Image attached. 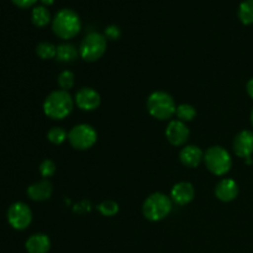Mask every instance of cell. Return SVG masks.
Returning a JSON list of instances; mask_svg holds the SVG:
<instances>
[{
  "label": "cell",
  "instance_id": "obj_1",
  "mask_svg": "<svg viewBox=\"0 0 253 253\" xmlns=\"http://www.w3.org/2000/svg\"><path fill=\"white\" fill-rule=\"evenodd\" d=\"M82 29V21L79 15L72 9H62L54 15L52 21V30L54 35L62 40H69L76 37Z\"/></svg>",
  "mask_w": 253,
  "mask_h": 253
},
{
  "label": "cell",
  "instance_id": "obj_2",
  "mask_svg": "<svg viewBox=\"0 0 253 253\" xmlns=\"http://www.w3.org/2000/svg\"><path fill=\"white\" fill-rule=\"evenodd\" d=\"M74 100L66 90H54L44 99L43 111L53 120H63L73 110Z\"/></svg>",
  "mask_w": 253,
  "mask_h": 253
},
{
  "label": "cell",
  "instance_id": "obj_3",
  "mask_svg": "<svg viewBox=\"0 0 253 253\" xmlns=\"http://www.w3.org/2000/svg\"><path fill=\"white\" fill-rule=\"evenodd\" d=\"M173 202L163 193H153L145 200L142 207L143 215L150 221H161L172 211Z\"/></svg>",
  "mask_w": 253,
  "mask_h": 253
},
{
  "label": "cell",
  "instance_id": "obj_4",
  "mask_svg": "<svg viewBox=\"0 0 253 253\" xmlns=\"http://www.w3.org/2000/svg\"><path fill=\"white\" fill-rule=\"evenodd\" d=\"M147 110L157 120H168L175 114L174 99L166 91H153L147 99Z\"/></svg>",
  "mask_w": 253,
  "mask_h": 253
},
{
  "label": "cell",
  "instance_id": "obj_5",
  "mask_svg": "<svg viewBox=\"0 0 253 253\" xmlns=\"http://www.w3.org/2000/svg\"><path fill=\"white\" fill-rule=\"evenodd\" d=\"M106 51V37L99 32L86 35L79 46V56L86 62H95L104 56Z\"/></svg>",
  "mask_w": 253,
  "mask_h": 253
},
{
  "label": "cell",
  "instance_id": "obj_6",
  "mask_svg": "<svg viewBox=\"0 0 253 253\" xmlns=\"http://www.w3.org/2000/svg\"><path fill=\"white\" fill-rule=\"evenodd\" d=\"M204 162L208 169L215 175L226 174L232 166L231 156L221 146L210 147L204 153Z\"/></svg>",
  "mask_w": 253,
  "mask_h": 253
},
{
  "label": "cell",
  "instance_id": "obj_7",
  "mask_svg": "<svg viewBox=\"0 0 253 253\" xmlns=\"http://www.w3.org/2000/svg\"><path fill=\"white\" fill-rule=\"evenodd\" d=\"M96 140H98V133L95 128L88 124L76 125L68 133L69 143L76 150H89L95 145Z\"/></svg>",
  "mask_w": 253,
  "mask_h": 253
},
{
  "label": "cell",
  "instance_id": "obj_8",
  "mask_svg": "<svg viewBox=\"0 0 253 253\" xmlns=\"http://www.w3.org/2000/svg\"><path fill=\"white\" fill-rule=\"evenodd\" d=\"M7 221L15 230H25L32 221V211L25 203H14L7 210Z\"/></svg>",
  "mask_w": 253,
  "mask_h": 253
},
{
  "label": "cell",
  "instance_id": "obj_9",
  "mask_svg": "<svg viewBox=\"0 0 253 253\" xmlns=\"http://www.w3.org/2000/svg\"><path fill=\"white\" fill-rule=\"evenodd\" d=\"M100 94L95 89L89 88V86L79 89L76 94V98H74V104L84 111H93L98 109L100 105Z\"/></svg>",
  "mask_w": 253,
  "mask_h": 253
},
{
  "label": "cell",
  "instance_id": "obj_10",
  "mask_svg": "<svg viewBox=\"0 0 253 253\" xmlns=\"http://www.w3.org/2000/svg\"><path fill=\"white\" fill-rule=\"evenodd\" d=\"M190 135L189 128L183 121L173 120L168 124L166 128V137L168 142L173 146H183L188 141Z\"/></svg>",
  "mask_w": 253,
  "mask_h": 253
},
{
  "label": "cell",
  "instance_id": "obj_11",
  "mask_svg": "<svg viewBox=\"0 0 253 253\" xmlns=\"http://www.w3.org/2000/svg\"><path fill=\"white\" fill-rule=\"evenodd\" d=\"M195 190L192 183L179 182L173 185L170 190V199L178 205H187L194 199Z\"/></svg>",
  "mask_w": 253,
  "mask_h": 253
},
{
  "label": "cell",
  "instance_id": "obj_12",
  "mask_svg": "<svg viewBox=\"0 0 253 253\" xmlns=\"http://www.w3.org/2000/svg\"><path fill=\"white\" fill-rule=\"evenodd\" d=\"M234 151L239 157L251 158L253 153V132L249 130H244L235 137Z\"/></svg>",
  "mask_w": 253,
  "mask_h": 253
},
{
  "label": "cell",
  "instance_id": "obj_13",
  "mask_svg": "<svg viewBox=\"0 0 253 253\" xmlns=\"http://www.w3.org/2000/svg\"><path fill=\"white\" fill-rule=\"evenodd\" d=\"M215 195L221 202H232L239 195V185L234 179L225 178L217 183L216 188H215Z\"/></svg>",
  "mask_w": 253,
  "mask_h": 253
},
{
  "label": "cell",
  "instance_id": "obj_14",
  "mask_svg": "<svg viewBox=\"0 0 253 253\" xmlns=\"http://www.w3.org/2000/svg\"><path fill=\"white\" fill-rule=\"evenodd\" d=\"M52 193H53V185L47 179L34 183L27 188V195L30 199L35 202H44L49 199L52 197Z\"/></svg>",
  "mask_w": 253,
  "mask_h": 253
},
{
  "label": "cell",
  "instance_id": "obj_15",
  "mask_svg": "<svg viewBox=\"0 0 253 253\" xmlns=\"http://www.w3.org/2000/svg\"><path fill=\"white\" fill-rule=\"evenodd\" d=\"M180 162L185 166V167L189 168H195L202 163V161L204 160V153L200 150L198 146L190 145L185 146L182 148L179 153Z\"/></svg>",
  "mask_w": 253,
  "mask_h": 253
},
{
  "label": "cell",
  "instance_id": "obj_16",
  "mask_svg": "<svg viewBox=\"0 0 253 253\" xmlns=\"http://www.w3.org/2000/svg\"><path fill=\"white\" fill-rule=\"evenodd\" d=\"M25 246L29 253H47L51 249V240L44 234H35L27 239Z\"/></svg>",
  "mask_w": 253,
  "mask_h": 253
},
{
  "label": "cell",
  "instance_id": "obj_17",
  "mask_svg": "<svg viewBox=\"0 0 253 253\" xmlns=\"http://www.w3.org/2000/svg\"><path fill=\"white\" fill-rule=\"evenodd\" d=\"M79 56V49L72 43H62L57 47L56 59L62 63H71Z\"/></svg>",
  "mask_w": 253,
  "mask_h": 253
},
{
  "label": "cell",
  "instance_id": "obj_18",
  "mask_svg": "<svg viewBox=\"0 0 253 253\" xmlns=\"http://www.w3.org/2000/svg\"><path fill=\"white\" fill-rule=\"evenodd\" d=\"M31 21L35 26L44 27L51 21V14L43 5H37L31 11Z\"/></svg>",
  "mask_w": 253,
  "mask_h": 253
},
{
  "label": "cell",
  "instance_id": "obj_19",
  "mask_svg": "<svg viewBox=\"0 0 253 253\" xmlns=\"http://www.w3.org/2000/svg\"><path fill=\"white\" fill-rule=\"evenodd\" d=\"M239 19L242 24H253V0H245L239 6Z\"/></svg>",
  "mask_w": 253,
  "mask_h": 253
},
{
  "label": "cell",
  "instance_id": "obj_20",
  "mask_svg": "<svg viewBox=\"0 0 253 253\" xmlns=\"http://www.w3.org/2000/svg\"><path fill=\"white\" fill-rule=\"evenodd\" d=\"M36 53L41 59L56 58L57 47L51 42H41V43L37 44Z\"/></svg>",
  "mask_w": 253,
  "mask_h": 253
},
{
  "label": "cell",
  "instance_id": "obj_21",
  "mask_svg": "<svg viewBox=\"0 0 253 253\" xmlns=\"http://www.w3.org/2000/svg\"><path fill=\"white\" fill-rule=\"evenodd\" d=\"M175 115H177L178 120L183 121V123H185V121H192L197 116V110L190 104H180V105L177 106Z\"/></svg>",
  "mask_w": 253,
  "mask_h": 253
},
{
  "label": "cell",
  "instance_id": "obj_22",
  "mask_svg": "<svg viewBox=\"0 0 253 253\" xmlns=\"http://www.w3.org/2000/svg\"><path fill=\"white\" fill-rule=\"evenodd\" d=\"M68 135H67L66 130L59 126H54L47 133V138H48L49 142H52L53 145H62L64 141L67 140Z\"/></svg>",
  "mask_w": 253,
  "mask_h": 253
},
{
  "label": "cell",
  "instance_id": "obj_23",
  "mask_svg": "<svg viewBox=\"0 0 253 253\" xmlns=\"http://www.w3.org/2000/svg\"><path fill=\"white\" fill-rule=\"evenodd\" d=\"M99 211L104 216H115L119 212V204L114 200H104L98 207Z\"/></svg>",
  "mask_w": 253,
  "mask_h": 253
},
{
  "label": "cell",
  "instance_id": "obj_24",
  "mask_svg": "<svg viewBox=\"0 0 253 253\" xmlns=\"http://www.w3.org/2000/svg\"><path fill=\"white\" fill-rule=\"evenodd\" d=\"M74 82H76V77L71 71H63L58 76V85L61 86L62 90H68V89L73 88Z\"/></svg>",
  "mask_w": 253,
  "mask_h": 253
},
{
  "label": "cell",
  "instance_id": "obj_25",
  "mask_svg": "<svg viewBox=\"0 0 253 253\" xmlns=\"http://www.w3.org/2000/svg\"><path fill=\"white\" fill-rule=\"evenodd\" d=\"M40 173L43 178H49L56 173V165L53 161L44 160L43 162L40 165Z\"/></svg>",
  "mask_w": 253,
  "mask_h": 253
},
{
  "label": "cell",
  "instance_id": "obj_26",
  "mask_svg": "<svg viewBox=\"0 0 253 253\" xmlns=\"http://www.w3.org/2000/svg\"><path fill=\"white\" fill-rule=\"evenodd\" d=\"M104 36L106 37V40H111V41H115L119 40L121 36V30L120 27L116 26V25H110L105 29V34Z\"/></svg>",
  "mask_w": 253,
  "mask_h": 253
},
{
  "label": "cell",
  "instance_id": "obj_27",
  "mask_svg": "<svg viewBox=\"0 0 253 253\" xmlns=\"http://www.w3.org/2000/svg\"><path fill=\"white\" fill-rule=\"evenodd\" d=\"M11 1L14 2L16 6L22 7V9H26V7H30L32 6V5L36 4L39 0H11Z\"/></svg>",
  "mask_w": 253,
  "mask_h": 253
},
{
  "label": "cell",
  "instance_id": "obj_28",
  "mask_svg": "<svg viewBox=\"0 0 253 253\" xmlns=\"http://www.w3.org/2000/svg\"><path fill=\"white\" fill-rule=\"evenodd\" d=\"M246 90H247V94H249V95L253 99V78L250 79V81L247 82Z\"/></svg>",
  "mask_w": 253,
  "mask_h": 253
},
{
  "label": "cell",
  "instance_id": "obj_29",
  "mask_svg": "<svg viewBox=\"0 0 253 253\" xmlns=\"http://www.w3.org/2000/svg\"><path fill=\"white\" fill-rule=\"evenodd\" d=\"M40 1L42 2V5H43V6H49V5L53 4L54 0H40Z\"/></svg>",
  "mask_w": 253,
  "mask_h": 253
},
{
  "label": "cell",
  "instance_id": "obj_30",
  "mask_svg": "<svg viewBox=\"0 0 253 253\" xmlns=\"http://www.w3.org/2000/svg\"><path fill=\"white\" fill-rule=\"evenodd\" d=\"M251 121H252V125H253V110H252V114H251Z\"/></svg>",
  "mask_w": 253,
  "mask_h": 253
}]
</instances>
